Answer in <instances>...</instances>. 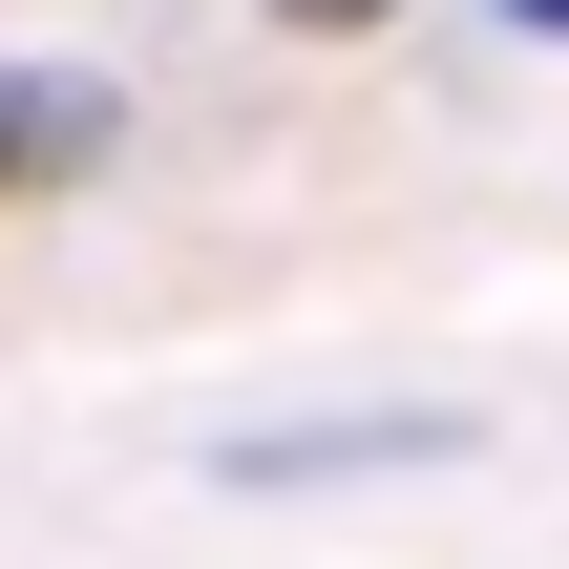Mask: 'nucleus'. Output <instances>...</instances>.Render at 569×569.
<instances>
[{"label":"nucleus","mask_w":569,"mask_h":569,"mask_svg":"<svg viewBox=\"0 0 569 569\" xmlns=\"http://www.w3.org/2000/svg\"><path fill=\"white\" fill-rule=\"evenodd\" d=\"M274 21H296V42H359V21H401V0H274Z\"/></svg>","instance_id":"f03ea898"},{"label":"nucleus","mask_w":569,"mask_h":569,"mask_svg":"<svg viewBox=\"0 0 569 569\" xmlns=\"http://www.w3.org/2000/svg\"><path fill=\"white\" fill-rule=\"evenodd\" d=\"M507 21H528V42H569V0H507Z\"/></svg>","instance_id":"7ed1b4c3"},{"label":"nucleus","mask_w":569,"mask_h":569,"mask_svg":"<svg viewBox=\"0 0 569 569\" xmlns=\"http://www.w3.org/2000/svg\"><path fill=\"white\" fill-rule=\"evenodd\" d=\"M84 169H106V84L0 63V211H42V190H84Z\"/></svg>","instance_id":"f257e3e1"}]
</instances>
